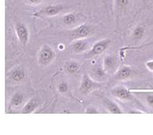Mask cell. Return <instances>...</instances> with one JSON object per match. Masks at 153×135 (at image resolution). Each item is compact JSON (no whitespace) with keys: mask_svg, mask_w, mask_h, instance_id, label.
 Instances as JSON below:
<instances>
[{"mask_svg":"<svg viewBox=\"0 0 153 135\" xmlns=\"http://www.w3.org/2000/svg\"><path fill=\"white\" fill-rule=\"evenodd\" d=\"M132 74V69L129 66H124L116 73V79L119 80H125L130 77Z\"/></svg>","mask_w":153,"mask_h":135,"instance_id":"30bf717a","label":"cell"},{"mask_svg":"<svg viewBox=\"0 0 153 135\" xmlns=\"http://www.w3.org/2000/svg\"><path fill=\"white\" fill-rule=\"evenodd\" d=\"M79 68V64L76 62H71L69 63L66 66V70L70 73L77 72Z\"/></svg>","mask_w":153,"mask_h":135,"instance_id":"9a60e30c","label":"cell"},{"mask_svg":"<svg viewBox=\"0 0 153 135\" xmlns=\"http://www.w3.org/2000/svg\"><path fill=\"white\" fill-rule=\"evenodd\" d=\"M37 107V101L35 100V99H31V100H30L27 103L25 104V106L24 107V108H23V111H22V112L25 114L32 113V112H34V111L36 110Z\"/></svg>","mask_w":153,"mask_h":135,"instance_id":"8fae6325","label":"cell"},{"mask_svg":"<svg viewBox=\"0 0 153 135\" xmlns=\"http://www.w3.org/2000/svg\"><path fill=\"white\" fill-rule=\"evenodd\" d=\"M57 89H58V91L61 93H65L68 90V85L65 82L60 83L59 85H58V87H57Z\"/></svg>","mask_w":153,"mask_h":135,"instance_id":"ac0fdd59","label":"cell"},{"mask_svg":"<svg viewBox=\"0 0 153 135\" xmlns=\"http://www.w3.org/2000/svg\"><path fill=\"white\" fill-rule=\"evenodd\" d=\"M16 30L20 42L23 45H25L29 41V31L26 26L23 24H19L16 25Z\"/></svg>","mask_w":153,"mask_h":135,"instance_id":"5b68a950","label":"cell"},{"mask_svg":"<svg viewBox=\"0 0 153 135\" xmlns=\"http://www.w3.org/2000/svg\"><path fill=\"white\" fill-rule=\"evenodd\" d=\"M22 100H23L22 95L17 93V94H16L13 97V105H15V106H19V105L22 102Z\"/></svg>","mask_w":153,"mask_h":135,"instance_id":"e0dca14e","label":"cell"},{"mask_svg":"<svg viewBox=\"0 0 153 135\" xmlns=\"http://www.w3.org/2000/svg\"><path fill=\"white\" fill-rule=\"evenodd\" d=\"M91 33V27L87 25L79 26L74 31V37L76 39H85L88 37Z\"/></svg>","mask_w":153,"mask_h":135,"instance_id":"9c48e42d","label":"cell"},{"mask_svg":"<svg viewBox=\"0 0 153 135\" xmlns=\"http://www.w3.org/2000/svg\"><path fill=\"white\" fill-rule=\"evenodd\" d=\"M145 66H146L148 70L153 72V60H150V61L147 62L145 63Z\"/></svg>","mask_w":153,"mask_h":135,"instance_id":"ffe728a7","label":"cell"},{"mask_svg":"<svg viewBox=\"0 0 153 135\" xmlns=\"http://www.w3.org/2000/svg\"><path fill=\"white\" fill-rule=\"evenodd\" d=\"M110 43H111L110 39H102V40L98 41L92 47L91 54L94 56H98V55L102 54L106 50L107 47L109 46Z\"/></svg>","mask_w":153,"mask_h":135,"instance_id":"277c9868","label":"cell"},{"mask_svg":"<svg viewBox=\"0 0 153 135\" xmlns=\"http://www.w3.org/2000/svg\"><path fill=\"white\" fill-rule=\"evenodd\" d=\"M25 78V71L22 69L15 70L13 74V79L16 81H22Z\"/></svg>","mask_w":153,"mask_h":135,"instance_id":"5bb4252c","label":"cell"},{"mask_svg":"<svg viewBox=\"0 0 153 135\" xmlns=\"http://www.w3.org/2000/svg\"><path fill=\"white\" fill-rule=\"evenodd\" d=\"M147 103L148 106L153 108V94H148L147 96Z\"/></svg>","mask_w":153,"mask_h":135,"instance_id":"d6986e66","label":"cell"},{"mask_svg":"<svg viewBox=\"0 0 153 135\" xmlns=\"http://www.w3.org/2000/svg\"><path fill=\"white\" fill-rule=\"evenodd\" d=\"M29 1L32 3H39V1H40V0H29Z\"/></svg>","mask_w":153,"mask_h":135,"instance_id":"603a6c76","label":"cell"},{"mask_svg":"<svg viewBox=\"0 0 153 135\" xmlns=\"http://www.w3.org/2000/svg\"><path fill=\"white\" fill-rule=\"evenodd\" d=\"M99 87H100L99 84L93 80L88 75H85L83 76L81 84H80V90L84 93H91V92L97 89Z\"/></svg>","mask_w":153,"mask_h":135,"instance_id":"7a4b0ae2","label":"cell"},{"mask_svg":"<svg viewBox=\"0 0 153 135\" xmlns=\"http://www.w3.org/2000/svg\"><path fill=\"white\" fill-rule=\"evenodd\" d=\"M144 34H145V28L142 25H137L132 33V38L136 40L141 39L144 36Z\"/></svg>","mask_w":153,"mask_h":135,"instance_id":"7c38bea8","label":"cell"},{"mask_svg":"<svg viewBox=\"0 0 153 135\" xmlns=\"http://www.w3.org/2000/svg\"><path fill=\"white\" fill-rule=\"evenodd\" d=\"M112 94L116 96L117 98L123 101L130 100L133 97L129 90L124 86H117L116 88H113Z\"/></svg>","mask_w":153,"mask_h":135,"instance_id":"3957f363","label":"cell"},{"mask_svg":"<svg viewBox=\"0 0 153 135\" xmlns=\"http://www.w3.org/2000/svg\"><path fill=\"white\" fill-rule=\"evenodd\" d=\"M60 11H61V7L59 6H49L45 8L44 13L47 16H52L57 15L60 13Z\"/></svg>","mask_w":153,"mask_h":135,"instance_id":"4fadbf2b","label":"cell"},{"mask_svg":"<svg viewBox=\"0 0 153 135\" xmlns=\"http://www.w3.org/2000/svg\"><path fill=\"white\" fill-rule=\"evenodd\" d=\"M103 104H104V106L106 107V109L108 111H109L110 113L111 114H122L123 113V111L120 109V107L117 105V104L115 102H113L112 100H111L109 98H107V97H104L103 98Z\"/></svg>","mask_w":153,"mask_h":135,"instance_id":"8992f818","label":"cell"},{"mask_svg":"<svg viewBox=\"0 0 153 135\" xmlns=\"http://www.w3.org/2000/svg\"><path fill=\"white\" fill-rule=\"evenodd\" d=\"M86 113H93V114H96L97 113V109H95L94 107H89L88 108L87 111H86Z\"/></svg>","mask_w":153,"mask_h":135,"instance_id":"7402d4cb","label":"cell"},{"mask_svg":"<svg viewBox=\"0 0 153 135\" xmlns=\"http://www.w3.org/2000/svg\"><path fill=\"white\" fill-rule=\"evenodd\" d=\"M63 22H65L67 25L73 24L75 22V16L73 13H69L63 16Z\"/></svg>","mask_w":153,"mask_h":135,"instance_id":"2e32d148","label":"cell"},{"mask_svg":"<svg viewBox=\"0 0 153 135\" xmlns=\"http://www.w3.org/2000/svg\"><path fill=\"white\" fill-rule=\"evenodd\" d=\"M117 66V60L114 55H107L104 58V69L106 72H111Z\"/></svg>","mask_w":153,"mask_h":135,"instance_id":"52a82bcc","label":"cell"},{"mask_svg":"<svg viewBox=\"0 0 153 135\" xmlns=\"http://www.w3.org/2000/svg\"><path fill=\"white\" fill-rule=\"evenodd\" d=\"M88 41L86 38L78 39L77 40L72 43V49L75 53H82L87 49Z\"/></svg>","mask_w":153,"mask_h":135,"instance_id":"ba28073f","label":"cell"},{"mask_svg":"<svg viewBox=\"0 0 153 135\" xmlns=\"http://www.w3.org/2000/svg\"><path fill=\"white\" fill-rule=\"evenodd\" d=\"M117 2L120 7H125L128 4L129 0H117Z\"/></svg>","mask_w":153,"mask_h":135,"instance_id":"44dd1931","label":"cell"},{"mask_svg":"<svg viewBox=\"0 0 153 135\" xmlns=\"http://www.w3.org/2000/svg\"><path fill=\"white\" fill-rule=\"evenodd\" d=\"M130 113H143V112H141V111H130Z\"/></svg>","mask_w":153,"mask_h":135,"instance_id":"cb8c5ba5","label":"cell"},{"mask_svg":"<svg viewBox=\"0 0 153 135\" xmlns=\"http://www.w3.org/2000/svg\"><path fill=\"white\" fill-rule=\"evenodd\" d=\"M55 58V52L50 46L45 44L41 47L38 54V62L40 65L48 66Z\"/></svg>","mask_w":153,"mask_h":135,"instance_id":"6da1fadb","label":"cell"}]
</instances>
